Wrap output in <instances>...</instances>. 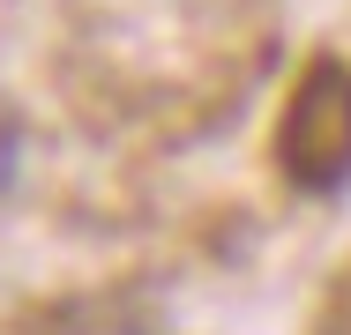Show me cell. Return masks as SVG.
Instances as JSON below:
<instances>
[{"label":"cell","mask_w":351,"mask_h":335,"mask_svg":"<svg viewBox=\"0 0 351 335\" xmlns=\"http://www.w3.org/2000/svg\"><path fill=\"white\" fill-rule=\"evenodd\" d=\"M277 157L299 187H344V172H351V67L344 60L306 67V82L284 105Z\"/></svg>","instance_id":"1"}]
</instances>
